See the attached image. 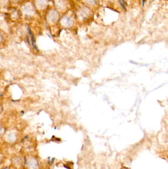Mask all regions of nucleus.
Segmentation results:
<instances>
[{
    "label": "nucleus",
    "mask_w": 168,
    "mask_h": 169,
    "mask_svg": "<svg viewBox=\"0 0 168 169\" xmlns=\"http://www.w3.org/2000/svg\"><path fill=\"white\" fill-rule=\"evenodd\" d=\"M28 32L31 35V39H32V45L33 46V47H34V48H35V50H38L37 48V47L35 46V42H34V36H33V35L32 33L31 32V30L29 28H28Z\"/></svg>",
    "instance_id": "f257e3e1"
},
{
    "label": "nucleus",
    "mask_w": 168,
    "mask_h": 169,
    "mask_svg": "<svg viewBox=\"0 0 168 169\" xmlns=\"http://www.w3.org/2000/svg\"><path fill=\"white\" fill-rule=\"evenodd\" d=\"M36 162L37 161H33V160H32V161H31V163H30V166H31V167H32V168H37V162Z\"/></svg>",
    "instance_id": "f03ea898"
},
{
    "label": "nucleus",
    "mask_w": 168,
    "mask_h": 169,
    "mask_svg": "<svg viewBox=\"0 0 168 169\" xmlns=\"http://www.w3.org/2000/svg\"><path fill=\"white\" fill-rule=\"evenodd\" d=\"M143 1V2H142V5H144V3H144V0H143V1Z\"/></svg>",
    "instance_id": "7ed1b4c3"
},
{
    "label": "nucleus",
    "mask_w": 168,
    "mask_h": 169,
    "mask_svg": "<svg viewBox=\"0 0 168 169\" xmlns=\"http://www.w3.org/2000/svg\"><path fill=\"white\" fill-rule=\"evenodd\" d=\"M0 96H3V95H2V94H1V93H0Z\"/></svg>",
    "instance_id": "20e7f679"
}]
</instances>
